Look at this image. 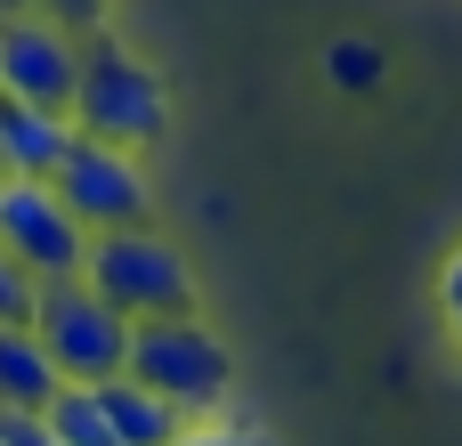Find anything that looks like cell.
I'll use <instances>...</instances> for the list:
<instances>
[{
    "mask_svg": "<svg viewBox=\"0 0 462 446\" xmlns=\"http://www.w3.org/2000/svg\"><path fill=\"white\" fill-rule=\"evenodd\" d=\"M32 309H41V276L0 244V325H32Z\"/></svg>",
    "mask_w": 462,
    "mask_h": 446,
    "instance_id": "7c38bea8",
    "label": "cell"
},
{
    "mask_svg": "<svg viewBox=\"0 0 462 446\" xmlns=\"http://www.w3.org/2000/svg\"><path fill=\"white\" fill-rule=\"evenodd\" d=\"M0 89L24 98V106H65L73 114V89H81V33L57 24L49 8H16L0 24Z\"/></svg>",
    "mask_w": 462,
    "mask_h": 446,
    "instance_id": "52a82bcc",
    "label": "cell"
},
{
    "mask_svg": "<svg viewBox=\"0 0 462 446\" xmlns=\"http://www.w3.org/2000/svg\"><path fill=\"white\" fill-rule=\"evenodd\" d=\"M0 24H8V0H0Z\"/></svg>",
    "mask_w": 462,
    "mask_h": 446,
    "instance_id": "d6986e66",
    "label": "cell"
},
{
    "mask_svg": "<svg viewBox=\"0 0 462 446\" xmlns=\"http://www.w3.org/2000/svg\"><path fill=\"white\" fill-rule=\"evenodd\" d=\"M333 81H349V89L382 81V49H365V41H341V49H333Z\"/></svg>",
    "mask_w": 462,
    "mask_h": 446,
    "instance_id": "9a60e30c",
    "label": "cell"
},
{
    "mask_svg": "<svg viewBox=\"0 0 462 446\" xmlns=\"http://www.w3.org/2000/svg\"><path fill=\"white\" fill-rule=\"evenodd\" d=\"M57 24H73V33H97L106 16H114V0H41Z\"/></svg>",
    "mask_w": 462,
    "mask_h": 446,
    "instance_id": "2e32d148",
    "label": "cell"
},
{
    "mask_svg": "<svg viewBox=\"0 0 462 446\" xmlns=\"http://www.w3.org/2000/svg\"><path fill=\"white\" fill-rule=\"evenodd\" d=\"M0 446H65L49 414H24V406H0Z\"/></svg>",
    "mask_w": 462,
    "mask_h": 446,
    "instance_id": "5bb4252c",
    "label": "cell"
},
{
    "mask_svg": "<svg viewBox=\"0 0 462 446\" xmlns=\"http://www.w3.org/2000/svg\"><path fill=\"white\" fill-rule=\"evenodd\" d=\"M16 8H41V0H8V16H16Z\"/></svg>",
    "mask_w": 462,
    "mask_h": 446,
    "instance_id": "ac0fdd59",
    "label": "cell"
},
{
    "mask_svg": "<svg viewBox=\"0 0 462 446\" xmlns=\"http://www.w3.org/2000/svg\"><path fill=\"white\" fill-rule=\"evenodd\" d=\"M130 325L138 317H122L89 276H49L41 309H32V333L49 341V358H57L65 382H114V374H130Z\"/></svg>",
    "mask_w": 462,
    "mask_h": 446,
    "instance_id": "277c9868",
    "label": "cell"
},
{
    "mask_svg": "<svg viewBox=\"0 0 462 446\" xmlns=\"http://www.w3.org/2000/svg\"><path fill=\"white\" fill-rule=\"evenodd\" d=\"M65 390L49 341L32 325H0V406H24V414H49V398Z\"/></svg>",
    "mask_w": 462,
    "mask_h": 446,
    "instance_id": "9c48e42d",
    "label": "cell"
},
{
    "mask_svg": "<svg viewBox=\"0 0 462 446\" xmlns=\"http://www.w3.org/2000/svg\"><path fill=\"white\" fill-rule=\"evenodd\" d=\"M122 317H195V260L154 228V219H138V228H106V236H89V268H81Z\"/></svg>",
    "mask_w": 462,
    "mask_h": 446,
    "instance_id": "3957f363",
    "label": "cell"
},
{
    "mask_svg": "<svg viewBox=\"0 0 462 446\" xmlns=\"http://www.w3.org/2000/svg\"><path fill=\"white\" fill-rule=\"evenodd\" d=\"M57 195L73 203V219H81L89 236L154 219V179H146V154H138V146L73 138V154L57 163Z\"/></svg>",
    "mask_w": 462,
    "mask_h": 446,
    "instance_id": "5b68a950",
    "label": "cell"
},
{
    "mask_svg": "<svg viewBox=\"0 0 462 446\" xmlns=\"http://www.w3.org/2000/svg\"><path fill=\"white\" fill-rule=\"evenodd\" d=\"M73 130H81V138H106V146H138V154L171 130V89H162V73H154V65H146L114 24L81 33Z\"/></svg>",
    "mask_w": 462,
    "mask_h": 446,
    "instance_id": "6da1fadb",
    "label": "cell"
},
{
    "mask_svg": "<svg viewBox=\"0 0 462 446\" xmlns=\"http://www.w3.org/2000/svg\"><path fill=\"white\" fill-rule=\"evenodd\" d=\"M0 98H8V89H0Z\"/></svg>",
    "mask_w": 462,
    "mask_h": 446,
    "instance_id": "ffe728a7",
    "label": "cell"
},
{
    "mask_svg": "<svg viewBox=\"0 0 462 446\" xmlns=\"http://www.w3.org/2000/svg\"><path fill=\"white\" fill-rule=\"evenodd\" d=\"M130 382L162 390L187 423H211L236 398V358L203 317H146L130 325Z\"/></svg>",
    "mask_w": 462,
    "mask_h": 446,
    "instance_id": "7a4b0ae2",
    "label": "cell"
},
{
    "mask_svg": "<svg viewBox=\"0 0 462 446\" xmlns=\"http://www.w3.org/2000/svg\"><path fill=\"white\" fill-rule=\"evenodd\" d=\"M49 423H57L65 446H122V431H114V414H106V390H97V382H65V390L49 398Z\"/></svg>",
    "mask_w": 462,
    "mask_h": 446,
    "instance_id": "8fae6325",
    "label": "cell"
},
{
    "mask_svg": "<svg viewBox=\"0 0 462 446\" xmlns=\"http://www.w3.org/2000/svg\"><path fill=\"white\" fill-rule=\"evenodd\" d=\"M439 301H447V325H455V341H462V252L447 260V276H439Z\"/></svg>",
    "mask_w": 462,
    "mask_h": 446,
    "instance_id": "e0dca14e",
    "label": "cell"
},
{
    "mask_svg": "<svg viewBox=\"0 0 462 446\" xmlns=\"http://www.w3.org/2000/svg\"><path fill=\"white\" fill-rule=\"evenodd\" d=\"M0 179H8V171H0Z\"/></svg>",
    "mask_w": 462,
    "mask_h": 446,
    "instance_id": "44dd1931",
    "label": "cell"
},
{
    "mask_svg": "<svg viewBox=\"0 0 462 446\" xmlns=\"http://www.w3.org/2000/svg\"><path fill=\"white\" fill-rule=\"evenodd\" d=\"M171 446H284L276 431H260V423H187V439H171Z\"/></svg>",
    "mask_w": 462,
    "mask_h": 446,
    "instance_id": "4fadbf2b",
    "label": "cell"
},
{
    "mask_svg": "<svg viewBox=\"0 0 462 446\" xmlns=\"http://www.w3.org/2000/svg\"><path fill=\"white\" fill-rule=\"evenodd\" d=\"M0 244L41 284L89 268V228L73 219V203L57 195V179H0Z\"/></svg>",
    "mask_w": 462,
    "mask_h": 446,
    "instance_id": "8992f818",
    "label": "cell"
},
{
    "mask_svg": "<svg viewBox=\"0 0 462 446\" xmlns=\"http://www.w3.org/2000/svg\"><path fill=\"white\" fill-rule=\"evenodd\" d=\"M97 390H106V414H114L122 446H171V439H187V414H179L162 390H146V382H130V374H114V382H97Z\"/></svg>",
    "mask_w": 462,
    "mask_h": 446,
    "instance_id": "30bf717a",
    "label": "cell"
},
{
    "mask_svg": "<svg viewBox=\"0 0 462 446\" xmlns=\"http://www.w3.org/2000/svg\"><path fill=\"white\" fill-rule=\"evenodd\" d=\"M73 114L65 106H24V98H0V171L8 179H57V163L73 154Z\"/></svg>",
    "mask_w": 462,
    "mask_h": 446,
    "instance_id": "ba28073f",
    "label": "cell"
}]
</instances>
